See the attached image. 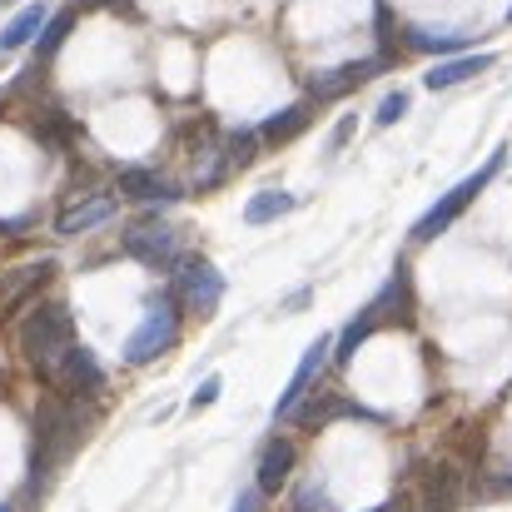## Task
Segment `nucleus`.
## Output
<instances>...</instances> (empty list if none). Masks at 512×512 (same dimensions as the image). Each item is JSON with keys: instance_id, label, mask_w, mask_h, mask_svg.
<instances>
[{"instance_id": "obj_1", "label": "nucleus", "mask_w": 512, "mask_h": 512, "mask_svg": "<svg viewBox=\"0 0 512 512\" xmlns=\"http://www.w3.org/2000/svg\"><path fill=\"white\" fill-rule=\"evenodd\" d=\"M75 348V324H70V309L65 304H35L25 319H20V353L25 363H35L45 378L55 373V363Z\"/></svg>"}, {"instance_id": "obj_2", "label": "nucleus", "mask_w": 512, "mask_h": 512, "mask_svg": "<svg viewBox=\"0 0 512 512\" xmlns=\"http://www.w3.org/2000/svg\"><path fill=\"white\" fill-rule=\"evenodd\" d=\"M80 443V413H75V398H45L40 413H35V458H30V473L35 483L60 468Z\"/></svg>"}, {"instance_id": "obj_3", "label": "nucleus", "mask_w": 512, "mask_h": 512, "mask_svg": "<svg viewBox=\"0 0 512 512\" xmlns=\"http://www.w3.org/2000/svg\"><path fill=\"white\" fill-rule=\"evenodd\" d=\"M503 160H508V150H493L483 170H473L463 184H453V189H448V194H443V199H438V204H433V209H428V214L413 224V239H418V244L438 239V234H443V229H448V224H453V219H458V214H463V209H468V204H473V199H478V194L493 184V174L503 170Z\"/></svg>"}, {"instance_id": "obj_4", "label": "nucleus", "mask_w": 512, "mask_h": 512, "mask_svg": "<svg viewBox=\"0 0 512 512\" xmlns=\"http://www.w3.org/2000/svg\"><path fill=\"white\" fill-rule=\"evenodd\" d=\"M174 339H179V299H174V289H170V294L150 299L145 324L125 339V363H150L165 348H174Z\"/></svg>"}, {"instance_id": "obj_5", "label": "nucleus", "mask_w": 512, "mask_h": 512, "mask_svg": "<svg viewBox=\"0 0 512 512\" xmlns=\"http://www.w3.org/2000/svg\"><path fill=\"white\" fill-rule=\"evenodd\" d=\"M174 299H179L189 314L209 319V314L219 309V299H224V279H219V269H214L209 259H199V254L179 259V264H174Z\"/></svg>"}, {"instance_id": "obj_6", "label": "nucleus", "mask_w": 512, "mask_h": 512, "mask_svg": "<svg viewBox=\"0 0 512 512\" xmlns=\"http://www.w3.org/2000/svg\"><path fill=\"white\" fill-rule=\"evenodd\" d=\"M125 254L130 259H140V264H150V269H174L179 259V234H174L170 224H160V219H145V224H130L125 229Z\"/></svg>"}, {"instance_id": "obj_7", "label": "nucleus", "mask_w": 512, "mask_h": 512, "mask_svg": "<svg viewBox=\"0 0 512 512\" xmlns=\"http://www.w3.org/2000/svg\"><path fill=\"white\" fill-rule=\"evenodd\" d=\"M50 383L60 388V398H90V393H100L105 388V368H100V358L90 353V348H70L60 363H55V373H50Z\"/></svg>"}, {"instance_id": "obj_8", "label": "nucleus", "mask_w": 512, "mask_h": 512, "mask_svg": "<svg viewBox=\"0 0 512 512\" xmlns=\"http://www.w3.org/2000/svg\"><path fill=\"white\" fill-rule=\"evenodd\" d=\"M329 339H314L304 348V358H299V368H294V378H289V388L279 393V403H274V418H294V408L309 398V388H314V378L324 373V363H329Z\"/></svg>"}, {"instance_id": "obj_9", "label": "nucleus", "mask_w": 512, "mask_h": 512, "mask_svg": "<svg viewBox=\"0 0 512 512\" xmlns=\"http://www.w3.org/2000/svg\"><path fill=\"white\" fill-rule=\"evenodd\" d=\"M120 194H125V199H135V204H174L184 189H179L165 170L130 165V170H120Z\"/></svg>"}, {"instance_id": "obj_10", "label": "nucleus", "mask_w": 512, "mask_h": 512, "mask_svg": "<svg viewBox=\"0 0 512 512\" xmlns=\"http://www.w3.org/2000/svg\"><path fill=\"white\" fill-rule=\"evenodd\" d=\"M289 473H294V443H289V438H269L264 453H259V468H254L259 498H274V493L289 483Z\"/></svg>"}, {"instance_id": "obj_11", "label": "nucleus", "mask_w": 512, "mask_h": 512, "mask_svg": "<svg viewBox=\"0 0 512 512\" xmlns=\"http://www.w3.org/2000/svg\"><path fill=\"white\" fill-rule=\"evenodd\" d=\"M463 468H453V463H433L428 473H423V512H453L463 503Z\"/></svg>"}, {"instance_id": "obj_12", "label": "nucleus", "mask_w": 512, "mask_h": 512, "mask_svg": "<svg viewBox=\"0 0 512 512\" xmlns=\"http://www.w3.org/2000/svg\"><path fill=\"white\" fill-rule=\"evenodd\" d=\"M383 65H388V60L378 55V60H348L339 70H324V75H314V95H319V100H339L348 90H358L363 80H373Z\"/></svg>"}, {"instance_id": "obj_13", "label": "nucleus", "mask_w": 512, "mask_h": 512, "mask_svg": "<svg viewBox=\"0 0 512 512\" xmlns=\"http://www.w3.org/2000/svg\"><path fill=\"white\" fill-rule=\"evenodd\" d=\"M105 219H115V194H85V199H75L70 209H60L55 229H60V234H85V229H95V224H105Z\"/></svg>"}, {"instance_id": "obj_14", "label": "nucleus", "mask_w": 512, "mask_h": 512, "mask_svg": "<svg viewBox=\"0 0 512 512\" xmlns=\"http://www.w3.org/2000/svg\"><path fill=\"white\" fill-rule=\"evenodd\" d=\"M378 314V324H413V289H408V269L393 274V284L368 304Z\"/></svg>"}, {"instance_id": "obj_15", "label": "nucleus", "mask_w": 512, "mask_h": 512, "mask_svg": "<svg viewBox=\"0 0 512 512\" xmlns=\"http://www.w3.org/2000/svg\"><path fill=\"white\" fill-rule=\"evenodd\" d=\"M483 70H493V55H458V60L433 65V70L423 75V85H428V90H453V85H463V80H473V75H483Z\"/></svg>"}, {"instance_id": "obj_16", "label": "nucleus", "mask_w": 512, "mask_h": 512, "mask_svg": "<svg viewBox=\"0 0 512 512\" xmlns=\"http://www.w3.org/2000/svg\"><path fill=\"white\" fill-rule=\"evenodd\" d=\"M254 130H259V145H284V140H294V135L309 130V105H284V110H274Z\"/></svg>"}, {"instance_id": "obj_17", "label": "nucleus", "mask_w": 512, "mask_h": 512, "mask_svg": "<svg viewBox=\"0 0 512 512\" xmlns=\"http://www.w3.org/2000/svg\"><path fill=\"white\" fill-rule=\"evenodd\" d=\"M45 10H50V5H25V10L0 30V55H15L25 40H35V35L45 30Z\"/></svg>"}, {"instance_id": "obj_18", "label": "nucleus", "mask_w": 512, "mask_h": 512, "mask_svg": "<svg viewBox=\"0 0 512 512\" xmlns=\"http://www.w3.org/2000/svg\"><path fill=\"white\" fill-rule=\"evenodd\" d=\"M50 274H55V264H50V259L25 264V269H10V274L0 279V294H5V299H25V294H35V289H40Z\"/></svg>"}, {"instance_id": "obj_19", "label": "nucleus", "mask_w": 512, "mask_h": 512, "mask_svg": "<svg viewBox=\"0 0 512 512\" xmlns=\"http://www.w3.org/2000/svg\"><path fill=\"white\" fill-rule=\"evenodd\" d=\"M403 40H408V50H428V55H453V50H463V45H468L463 35L423 30V25H408V30H403Z\"/></svg>"}, {"instance_id": "obj_20", "label": "nucleus", "mask_w": 512, "mask_h": 512, "mask_svg": "<svg viewBox=\"0 0 512 512\" xmlns=\"http://www.w3.org/2000/svg\"><path fill=\"white\" fill-rule=\"evenodd\" d=\"M373 329H378V314H373V309H363L358 319H348V329H343L339 343H334V363L343 368V363L358 353V343H368V334H373Z\"/></svg>"}, {"instance_id": "obj_21", "label": "nucleus", "mask_w": 512, "mask_h": 512, "mask_svg": "<svg viewBox=\"0 0 512 512\" xmlns=\"http://www.w3.org/2000/svg\"><path fill=\"white\" fill-rule=\"evenodd\" d=\"M284 209H294V194H284V189H264V194H254V199L244 204V219H249V224H274Z\"/></svg>"}, {"instance_id": "obj_22", "label": "nucleus", "mask_w": 512, "mask_h": 512, "mask_svg": "<svg viewBox=\"0 0 512 512\" xmlns=\"http://www.w3.org/2000/svg\"><path fill=\"white\" fill-rule=\"evenodd\" d=\"M70 25H75V10H60V15H50V20H45V30L35 35V55H40V60H50V55L65 45Z\"/></svg>"}, {"instance_id": "obj_23", "label": "nucleus", "mask_w": 512, "mask_h": 512, "mask_svg": "<svg viewBox=\"0 0 512 512\" xmlns=\"http://www.w3.org/2000/svg\"><path fill=\"white\" fill-rule=\"evenodd\" d=\"M254 155H259V130H234V135H224V165H229V170H244Z\"/></svg>"}, {"instance_id": "obj_24", "label": "nucleus", "mask_w": 512, "mask_h": 512, "mask_svg": "<svg viewBox=\"0 0 512 512\" xmlns=\"http://www.w3.org/2000/svg\"><path fill=\"white\" fill-rule=\"evenodd\" d=\"M408 105H413V100H408V90H388V95L378 100V110H373V125H383V130H388V125H398V120L408 115Z\"/></svg>"}, {"instance_id": "obj_25", "label": "nucleus", "mask_w": 512, "mask_h": 512, "mask_svg": "<svg viewBox=\"0 0 512 512\" xmlns=\"http://www.w3.org/2000/svg\"><path fill=\"white\" fill-rule=\"evenodd\" d=\"M35 135H40L45 145H70V140H75V120H65V115H50L45 125H35Z\"/></svg>"}, {"instance_id": "obj_26", "label": "nucleus", "mask_w": 512, "mask_h": 512, "mask_svg": "<svg viewBox=\"0 0 512 512\" xmlns=\"http://www.w3.org/2000/svg\"><path fill=\"white\" fill-rule=\"evenodd\" d=\"M294 512H329L324 488H319V483H304V488H294Z\"/></svg>"}, {"instance_id": "obj_27", "label": "nucleus", "mask_w": 512, "mask_h": 512, "mask_svg": "<svg viewBox=\"0 0 512 512\" xmlns=\"http://www.w3.org/2000/svg\"><path fill=\"white\" fill-rule=\"evenodd\" d=\"M378 50H383V60H393V10L378 0Z\"/></svg>"}, {"instance_id": "obj_28", "label": "nucleus", "mask_w": 512, "mask_h": 512, "mask_svg": "<svg viewBox=\"0 0 512 512\" xmlns=\"http://www.w3.org/2000/svg\"><path fill=\"white\" fill-rule=\"evenodd\" d=\"M214 398H219V378H204V383L194 388V408H209Z\"/></svg>"}, {"instance_id": "obj_29", "label": "nucleus", "mask_w": 512, "mask_h": 512, "mask_svg": "<svg viewBox=\"0 0 512 512\" xmlns=\"http://www.w3.org/2000/svg\"><path fill=\"white\" fill-rule=\"evenodd\" d=\"M234 512H259V488H244V493L234 498Z\"/></svg>"}, {"instance_id": "obj_30", "label": "nucleus", "mask_w": 512, "mask_h": 512, "mask_svg": "<svg viewBox=\"0 0 512 512\" xmlns=\"http://www.w3.org/2000/svg\"><path fill=\"white\" fill-rule=\"evenodd\" d=\"M80 5H95V10H135V0H80Z\"/></svg>"}, {"instance_id": "obj_31", "label": "nucleus", "mask_w": 512, "mask_h": 512, "mask_svg": "<svg viewBox=\"0 0 512 512\" xmlns=\"http://www.w3.org/2000/svg\"><path fill=\"white\" fill-rule=\"evenodd\" d=\"M353 130H358V120H353V115H348V120H343V125H339V135H334V145H343V140H348V135H353Z\"/></svg>"}, {"instance_id": "obj_32", "label": "nucleus", "mask_w": 512, "mask_h": 512, "mask_svg": "<svg viewBox=\"0 0 512 512\" xmlns=\"http://www.w3.org/2000/svg\"><path fill=\"white\" fill-rule=\"evenodd\" d=\"M373 512H408V503H403V498H393V503H383V508H373Z\"/></svg>"}, {"instance_id": "obj_33", "label": "nucleus", "mask_w": 512, "mask_h": 512, "mask_svg": "<svg viewBox=\"0 0 512 512\" xmlns=\"http://www.w3.org/2000/svg\"><path fill=\"white\" fill-rule=\"evenodd\" d=\"M493 493H512V473H508V478H498V483H493Z\"/></svg>"}, {"instance_id": "obj_34", "label": "nucleus", "mask_w": 512, "mask_h": 512, "mask_svg": "<svg viewBox=\"0 0 512 512\" xmlns=\"http://www.w3.org/2000/svg\"><path fill=\"white\" fill-rule=\"evenodd\" d=\"M0 512H15V508H5V503H0Z\"/></svg>"}, {"instance_id": "obj_35", "label": "nucleus", "mask_w": 512, "mask_h": 512, "mask_svg": "<svg viewBox=\"0 0 512 512\" xmlns=\"http://www.w3.org/2000/svg\"><path fill=\"white\" fill-rule=\"evenodd\" d=\"M508 20H512V5H508Z\"/></svg>"}, {"instance_id": "obj_36", "label": "nucleus", "mask_w": 512, "mask_h": 512, "mask_svg": "<svg viewBox=\"0 0 512 512\" xmlns=\"http://www.w3.org/2000/svg\"><path fill=\"white\" fill-rule=\"evenodd\" d=\"M0 5H5V0H0Z\"/></svg>"}]
</instances>
